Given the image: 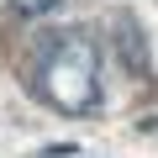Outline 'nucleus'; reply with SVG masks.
Here are the masks:
<instances>
[{"instance_id": "f257e3e1", "label": "nucleus", "mask_w": 158, "mask_h": 158, "mask_svg": "<svg viewBox=\"0 0 158 158\" xmlns=\"http://www.w3.org/2000/svg\"><path fill=\"white\" fill-rule=\"evenodd\" d=\"M37 90L63 116H85L100 106V48L85 32H53L42 63H37Z\"/></svg>"}, {"instance_id": "f03ea898", "label": "nucleus", "mask_w": 158, "mask_h": 158, "mask_svg": "<svg viewBox=\"0 0 158 158\" xmlns=\"http://www.w3.org/2000/svg\"><path fill=\"white\" fill-rule=\"evenodd\" d=\"M111 42H116L121 69H127V74H137V79H148L153 58H148V37H142V27H137L132 16H116V21H111Z\"/></svg>"}, {"instance_id": "7ed1b4c3", "label": "nucleus", "mask_w": 158, "mask_h": 158, "mask_svg": "<svg viewBox=\"0 0 158 158\" xmlns=\"http://www.w3.org/2000/svg\"><path fill=\"white\" fill-rule=\"evenodd\" d=\"M69 0H11V11L16 16H27V21H42V16H53V11H63Z\"/></svg>"}]
</instances>
